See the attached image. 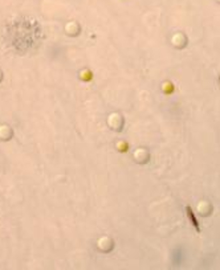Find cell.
<instances>
[{"label":"cell","instance_id":"1","mask_svg":"<svg viewBox=\"0 0 220 270\" xmlns=\"http://www.w3.org/2000/svg\"><path fill=\"white\" fill-rule=\"evenodd\" d=\"M186 212H187L188 220H190V221H191V224L194 225V228H195V229H196V232H198V233H200V225H199L198 217L195 216V212L192 211V208H191L190 205H187V207H186Z\"/></svg>","mask_w":220,"mask_h":270},{"label":"cell","instance_id":"2","mask_svg":"<svg viewBox=\"0 0 220 270\" xmlns=\"http://www.w3.org/2000/svg\"><path fill=\"white\" fill-rule=\"evenodd\" d=\"M119 151H122V152L127 151V143H123V146H122V150H119Z\"/></svg>","mask_w":220,"mask_h":270}]
</instances>
